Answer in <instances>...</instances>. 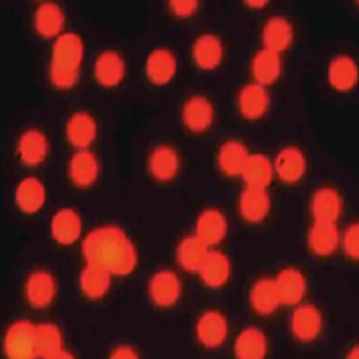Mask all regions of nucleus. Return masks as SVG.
Masks as SVG:
<instances>
[{
  "label": "nucleus",
  "mask_w": 359,
  "mask_h": 359,
  "mask_svg": "<svg viewBox=\"0 0 359 359\" xmlns=\"http://www.w3.org/2000/svg\"><path fill=\"white\" fill-rule=\"evenodd\" d=\"M113 358H118V359H131V358H138V355L135 353V350L130 346H120L115 350L114 353L111 355Z\"/></svg>",
  "instance_id": "obj_39"
},
{
  "label": "nucleus",
  "mask_w": 359,
  "mask_h": 359,
  "mask_svg": "<svg viewBox=\"0 0 359 359\" xmlns=\"http://www.w3.org/2000/svg\"><path fill=\"white\" fill-rule=\"evenodd\" d=\"M201 277L211 287H218L228 280L230 274V264L225 255L219 252L208 254L201 269Z\"/></svg>",
  "instance_id": "obj_19"
},
{
  "label": "nucleus",
  "mask_w": 359,
  "mask_h": 359,
  "mask_svg": "<svg viewBox=\"0 0 359 359\" xmlns=\"http://www.w3.org/2000/svg\"><path fill=\"white\" fill-rule=\"evenodd\" d=\"M67 135L74 147H86L96 137V123L86 113L74 115L67 125Z\"/></svg>",
  "instance_id": "obj_20"
},
{
  "label": "nucleus",
  "mask_w": 359,
  "mask_h": 359,
  "mask_svg": "<svg viewBox=\"0 0 359 359\" xmlns=\"http://www.w3.org/2000/svg\"><path fill=\"white\" fill-rule=\"evenodd\" d=\"M250 302L254 309L262 314L273 313L280 303L276 282L269 279L257 282L250 292Z\"/></svg>",
  "instance_id": "obj_18"
},
{
  "label": "nucleus",
  "mask_w": 359,
  "mask_h": 359,
  "mask_svg": "<svg viewBox=\"0 0 359 359\" xmlns=\"http://www.w3.org/2000/svg\"><path fill=\"white\" fill-rule=\"evenodd\" d=\"M341 211V201L338 193L325 188L318 191L313 201V213L316 222L334 223Z\"/></svg>",
  "instance_id": "obj_15"
},
{
  "label": "nucleus",
  "mask_w": 359,
  "mask_h": 359,
  "mask_svg": "<svg viewBox=\"0 0 359 359\" xmlns=\"http://www.w3.org/2000/svg\"><path fill=\"white\" fill-rule=\"evenodd\" d=\"M344 249L348 257H353V259L358 257V225L350 226V229L347 230L345 238H344Z\"/></svg>",
  "instance_id": "obj_37"
},
{
  "label": "nucleus",
  "mask_w": 359,
  "mask_h": 359,
  "mask_svg": "<svg viewBox=\"0 0 359 359\" xmlns=\"http://www.w3.org/2000/svg\"><path fill=\"white\" fill-rule=\"evenodd\" d=\"M196 333L205 346L217 347L224 341L228 327L224 318L219 313L210 311L201 316L196 326Z\"/></svg>",
  "instance_id": "obj_6"
},
{
  "label": "nucleus",
  "mask_w": 359,
  "mask_h": 359,
  "mask_svg": "<svg viewBox=\"0 0 359 359\" xmlns=\"http://www.w3.org/2000/svg\"><path fill=\"white\" fill-rule=\"evenodd\" d=\"M83 253L88 265L109 273L126 276L135 269V249L123 230L115 226L98 228L86 236Z\"/></svg>",
  "instance_id": "obj_1"
},
{
  "label": "nucleus",
  "mask_w": 359,
  "mask_h": 359,
  "mask_svg": "<svg viewBox=\"0 0 359 359\" xmlns=\"http://www.w3.org/2000/svg\"><path fill=\"white\" fill-rule=\"evenodd\" d=\"M55 291L53 278L46 272L32 274L27 283L29 302L35 308H45L52 302Z\"/></svg>",
  "instance_id": "obj_11"
},
{
  "label": "nucleus",
  "mask_w": 359,
  "mask_h": 359,
  "mask_svg": "<svg viewBox=\"0 0 359 359\" xmlns=\"http://www.w3.org/2000/svg\"><path fill=\"white\" fill-rule=\"evenodd\" d=\"M16 201L25 212H36L45 203V188L39 180L34 177L25 179L18 186Z\"/></svg>",
  "instance_id": "obj_21"
},
{
  "label": "nucleus",
  "mask_w": 359,
  "mask_h": 359,
  "mask_svg": "<svg viewBox=\"0 0 359 359\" xmlns=\"http://www.w3.org/2000/svg\"><path fill=\"white\" fill-rule=\"evenodd\" d=\"M150 168L155 177L167 181L175 176L179 168V159L175 151L168 147H159L152 152Z\"/></svg>",
  "instance_id": "obj_27"
},
{
  "label": "nucleus",
  "mask_w": 359,
  "mask_h": 359,
  "mask_svg": "<svg viewBox=\"0 0 359 359\" xmlns=\"http://www.w3.org/2000/svg\"><path fill=\"white\" fill-rule=\"evenodd\" d=\"M5 352L8 358H37L36 327L29 321L13 323L6 333Z\"/></svg>",
  "instance_id": "obj_3"
},
{
  "label": "nucleus",
  "mask_w": 359,
  "mask_h": 359,
  "mask_svg": "<svg viewBox=\"0 0 359 359\" xmlns=\"http://www.w3.org/2000/svg\"><path fill=\"white\" fill-rule=\"evenodd\" d=\"M170 5L174 13L180 17L191 16L196 8V1H172Z\"/></svg>",
  "instance_id": "obj_38"
},
{
  "label": "nucleus",
  "mask_w": 359,
  "mask_h": 359,
  "mask_svg": "<svg viewBox=\"0 0 359 359\" xmlns=\"http://www.w3.org/2000/svg\"><path fill=\"white\" fill-rule=\"evenodd\" d=\"M226 221L224 216L216 210H208L201 215L196 224V237L206 245L219 243L226 233Z\"/></svg>",
  "instance_id": "obj_8"
},
{
  "label": "nucleus",
  "mask_w": 359,
  "mask_h": 359,
  "mask_svg": "<svg viewBox=\"0 0 359 359\" xmlns=\"http://www.w3.org/2000/svg\"><path fill=\"white\" fill-rule=\"evenodd\" d=\"M276 285L280 303L286 306L299 302L306 292V280L296 269H289L280 272L276 280Z\"/></svg>",
  "instance_id": "obj_9"
},
{
  "label": "nucleus",
  "mask_w": 359,
  "mask_h": 359,
  "mask_svg": "<svg viewBox=\"0 0 359 359\" xmlns=\"http://www.w3.org/2000/svg\"><path fill=\"white\" fill-rule=\"evenodd\" d=\"M248 158L247 149L237 142L225 143L219 152V163L228 175L242 174Z\"/></svg>",
  "instance_id": "obj_26"
},
{
  "label": "nucleus",
  "mask_w": 359,
  "mask_h": 359,
  "mask_svg": "<svg viewBox=\"0 0 359 359\" xmlns=\"http://www.w3.org/2000/svg\"><path fill=\"white\" fill-rule=\"evenodd\" d=\"M97 162L90 152H78L71 161L69 172L74 184L78 186H89L93 184L97 176Z\"/></svg>",
  "instance_id": "obj_28"
},
{
  "label": "nucleus",
  "mask_w": 359,
  "mask_h": 359,
  "mask_svg": "<svg viewBox=\"0 0 359 359\" xmlns=\"http://www.w3.org/2000/svg\"><path fill=\"white\" fill-rule=\"evenodd\" d=\"M208 245L198 237L186 238L179 248V262L188 271H201L208 257Z\"/></svg>",
  "instance_id": "obj_29"
},
{
  "label": "nucleus",
  "mask_w": 359,
  "mask_h": 359,
  "mask_svg": "<svg viewBox=\"0 0 359 359\" xmlns=\"http://www.w3.org/2000/svg\"><path fill=\"white\" fill-rule=\"evenodd\" d=\"M267 350L266 337L257 328H247L236 341V355L242 359L264 358Z\"/></svg>",
  "instance_id": "obj_17"
},
{
  "label": "nucleus",
  "mask_w": 359,
  "mask_h": 359,
  "mask_svg": "<svg viewBox=\"0 0 359 359\" xmlns=\"http://www.w3.org/2000/svg\"><path fill=\"white\" fill-rule=\"evenodd\" d=\"M181 283L174 272L161 271L152 278L150 294L156 304L169 306L174 304L180 297Z\"/></svg>",
  "instance_id": "obj_5"
},
{
  "label": "nucleus",
  "mask_w": 359,
  "mask_h": 359,
  "mask_svg": "<svg viewBox=\"0 0 359 359\" xmlns=\"http://www.w3.org/2000/svg\"><path fill=\"white\" fill-rule=\"evenodd\" d=\"M37 358H72L69 352L62 348V334L57 327L43 323L36 327Z\"/></svg>",
  "instance_id": "obj_4"
},
{
  "label": "nucleus",
  "mask_w": 359,
  "mask_h": 359,
  "mask_svg": "<svg viewBox=\"0 0 359 359\" xmlns=\"http://www.w3.org/2000/svg\"><path fill=\"white\" fill-rule=\"evenodd\" d=\"M212 107L205 98L193 97L184 107V123L192 131H205L212 123Z\"/></svg>",
  "instance_id": "obj_16"
},
{
  "label": "nucleus",
  "mask_w": 359,
  "mask_h": 359,
  "mask_svg": "<svg viewBox=\"0 0 359 359\" xmlns=\"http://www.w3.org/2000/svg\"><path fill=\"white\" fill-rule=\"evenodd\" d=\"M269 196L264 188L248 187L243 193L241 198V211L248 221H262L269 212Z\"/></svg>",
  "instance_id": "obj_23"
},
{
  "label": "nucleus",
  "mask_w": 359,
  "mask_h": 359,
  "mask_svg": "<svg viewBox=\"0 0 359 359\" xmlns=\"http://www.w3.org/2000/svg\"><path fill=\"white\" fill-rule=\"evenodd\" d=\"M240 106L245 118H260L269 106V97L260 86H245L240 97Z\"/></svg>",
  "instance_id": "obj_31"
},
{
  "label": "nucleus",
  "mask_w": 359,
  "mask_h": 359,
  "mask_svg": "<svg viewBox=\"0 0 359 359\" xmlns=\"http://www.w3.org/2000/svg\"><path fill=\"white\" fill-rule=\"evenodd\" d=\"M276 169L285 182H296L306 172V158L297 149L287 147L278 155Z\"/></svg>",
  "instance_id": "obj_12"
},
{
  "label": "nucleus",
  "mask_w": 359,
  "mask_h": 359,
  "mask_svg": "<svg viewBox=\"0 0 359 359\" xmlns=\"http://www.w3.org/2000/svg\"><path fill=\"white\" fill-rule=\"evenodd\" d=\"M357 74V66L351 57H339L332 62L330 81L338 90H348L355 86Z\"/></svg>",
  "instance_id": "obj_35"
},
{
  "label": "nucleus",
  "mask_w": 359,
  "mask_h": 359,
  "mask_svg": "<svg viewBox=\"0 0 359 359\" xmlns=\"http://www.w3.org/2000/svg\"><path fill=\"white\" fill-rule=\"evenodd\" d=\"M111 284V273L106 269H98L95 266H88L83 271L81 285L86 296L90 298L102 297Z\"/></svg>",
  "instance_id": "obj_36"
},
{
  "label": "nucleus",
  "mask_w": 359,
  "mask_h": 359,
  "mask_svg": "<svg viewBox=\"0 0 359 359\" xmlns=\"http://www.w3.org/2000/svg\"><path fill=\"white\" fill-rule=\"evenodd\" d=\"M147 76L156 84L169 82L176 71L175 57L165 49L155 50L147 60Z\"/></svg>",
  "instance_id": "obj_14"
},
{
  "label": "nucleus",
  "mask_w": 359,
  "mask_h": 359,
  "mask_svg": "<svg viewBox=\"0 0 359 359\" xmlns=\"http://www.w3.org/2000/svg\"><path fill=\"white\" fill-rule=\"evenodd\" d=\"M194 57L203 69H215L221 62V42L213 35H203L194 46Z\"/></svg>",
  "instance_id": "obj_32"
},
{
  "label": "nucleus",
  "mask_w": 359,
  "mask_h": 359,
  "mask_svg": "<svg viewBox=\"0 0 359 359\" xmlns=\"http://www.w3.org/2000/svg\"><path fill=\"white\" fill-rule=\"evenodd\" d=\"M83 57L81 39L74 34H65L57 39L53 50L52 81L60 88H69L77 82L78 69Z\"/></svg>",
  "instance_id": "obj_2"
},
{
  "label": "nucleus",
  "mask_w": 359,
  "mask_h": 359,
  "mask_svg": "<svg viewBox=\"0 0 359 359\" xmlns=\"http://www.w3.org/2000/svg\"><path fill=\"white\" fill-rule=\"evenodd\" d=\"M321 314L313 306H299L292 316V331L303 341L316 338L321 331Z\"/></svg>",
  "instance_id": "obj_7"
},
{
  "label": "nucleus",
  "mask_w": 359,
  "mask_h": 359,
  "mask_svg": "<svg viewBox=\"0 0 359 359\" xmlns=\"http://www.w3.org/2000/svg\"><path fill=\"white\" fill-rule=\"evenodd\" d=\"M242 175L248 187L265 189L272 180V165L265 156H249Z\"/></svg>",
  "instance_id": "obj_24"
},
{
  "label": "nucleus",
  "mask_w": 359,
  "mask_h": 359,
  "mask_svg": "<svg viewBox=\"0 0 359 359\" xmlns=\"http://www.w3.org/2000/svg\"><path fill=\"white\" fill-rule=\"evenodd\" d=\"M338 238V229L334 223L316 222L314 228L311 229L309 242L315 253L325 257L334 252Z\"/></svg>",
  "instance_id": "obj_22"
},
{
  "label": "nucleus",
  "mask_w": 359,
  "mask_h": 359,
  "mask_svg": "<svg viewBox=\"0 0 359 359\" xmlns=\"http://www.w3.org/2000/svg\"><path fill=\"white\" fill-rule=\"evenodd\" d=\"M36 29L42 36L52 37L59 34L64 25V15L55 4H43L35 15Z\"/></svg>",
  "instance_id": "obj_33"
},
{
  "label": "nucleus",
  "mask_w": 359,
  "mask_h": 359,
  "mask_svg": "<svg viewBox=\"0 0 359 359\" xmlns=\"http://www.w3.org/2000/svg\"><path fill=\"white\" fill-rule=\"evenodd\" d=\"M125 65L123 59L115 52H104L98 57L95 66V74L102 86H116L123 78Z\"/></svg>",
  "instance_id": "obj_13"
},
{
  "label": "nucleus",
  "mask_w": 359,
  "mask_h": 359,
  "mask_svg": "<svg viewBox=\"0 0 359 359\" xmlns=\"http://www.w3.org/2000/svg\"><path fill=\"white\" fill-rule=\"evenodd\" d=\"M253 69L257 82L266 86L273 83L280 72V60L278 54L267 48L259 52L254 60Z\"/></svg>",
  "instance_id": "obj_34"
},
{
  "label": "nucleus",
  "mask_w": 359,
  "mask_h": 359,
  "mask_svg": "<svg viewBox=\"0 0 359 359\" xmlns=\"http://www.w3.org/2000/svg\"><path fill=\"white\" fill-rule=\"evenodd\" d=\"M264 40L267 49L276 53L287 48L292 40V28L290 23L282 18L274 17L266 25Z\"/></svg>",
  "instance_id": "obj_25"
},
{
  "label": "nucleus",
  "mask_w": 359,
  "mask_h": 359,
  "mask_svg": "<svg viewBox=\"0 0 359 359\" xmlns=\"http://www.w3.org/2000/svg\"><path fill=\"white\" fill-rule=\"evenodd\" d=\"M52 231L57 242L64 245L74 243L82 231V224L77 213L69 208L59 211L52 222Z\"/></svg>",
  "instance_id": "obj_10"
},
{
  "label": "nucleus",
  "mask_w": 359,
  "mask_h": 359,
  "mask_svg": "<svg viewBox=\"0 0 359 359\" xmlns=\"http://www.w3.org/2000/svg\"><path fill=\"white\" fill-rule=\"evenodd\" d=\"M47 140L39 131H28L20 142V154L25 163L35 165L41 163L47 156Z\"/></svg>",
  "instance_id": "obj_30"
}]
</instances>
